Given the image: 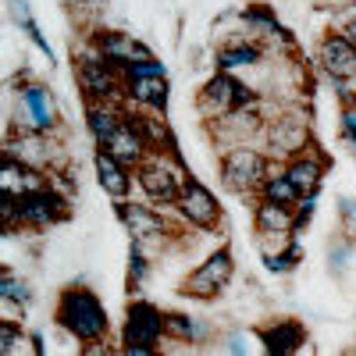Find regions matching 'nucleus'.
Returning a JSON list of instances; mask_svg holds the SVG:
<instances>
[{"label":"nucleus","mask_w":356,"mask_h":356,"mask_svg":"<svg viewBox=\"0 0 356 356\" xmlns=\"http://www.w3.org/2000/svg\"><path fill=\"white\" fill-rule=\"evenodd\" d=\"M75 356H122V346H111V339H104V342H86V346H79Z\"/></svg>","instance_id":"37"},{"label":"nucleus","mask_w":356,"mask_h":356,"mask_svg":"<svg viewBox=\"0 0 356 356\" xmlns=\"http://www.w3.org/2000/svg\"><path fill=\"white\" fill-rule=\"evenodd\" d=\"M93 171H97V182H100V189L114 200V203H122V200H129L132 196V186H136V171L129 168V164H122L114 154H107V150H93Z\"/></svg>","instance_id":"22"},{"label":"nucleus","mask_w":356,"mask_h":356,"mask_svg":"<svg viewBox=\"0 0 356 356\" xmlns=\"http://www.w3.org/2000/svg\"><path fill=\"white\" fill-rule=\"evenodd\" d=\"M232 278H235V250L228 243H221L178 282V296L189 303H214L228 292Z\"/></svg>","instance_id":"8"},{"label":"nucleus","mask_w":356,"mask_h":356,"mask_svg":"<svg viewBox=\"0 0 356 356\" xmlns=\"http://www.w3.org/2000/svg\"><path fill=\"white\" fill-rule=\"evenodd\" d=\"M339 235L356 246V196H342L339 200Z\"/></svg>","instance_id":"34"},{"label":"nucleus","mask_w":356,"mask_h":356,"mask_svg":"<svg viewBox=\"0 0 356 356\" xmlns=\"http://www.w3.org/2000/svg\"><path fill=\"white\" fill-rule=\"evenodd\" d=\"M122 118H125V107L118 104H86V132L93 139V146H104L114 136V129L122 125Z\"/></svg>","instance_id":"26"},{"label":"nucleus","mask_w":356,"mask_h":356,"mask_svg":"<svg viewBox=\"0 0 356 356\" xmlns=\"http://www.w3.org/2000/svg\"><path fill=\"white\" fill-rule=\"evenodd\" d=\"M54 324L57 332H65L72 342H104L114 332V321L104 307V300L89 289L86 282H72L57 292L54 300Z\"/></svg>","instance_id":"2"},{"label":"nucleus","mask_w":356,"mask_h":356,"mask_svg":"<svg viewBox=\"0 0 356 356\" xmlns=\"http://www.w3.org/2000/svg\"><path fill=\"white\" fill-rule=\"evenodd\" d=\"M168 310H161L154 300H132L125 307L122 328H118V346L132 349V346H164L168 342Z\"/></svg>","instance_id":"15"},{"label":"nucleus","mask_w":356,"mask_h":356,"mask_svg":"<svg viewBox=\"0 0 356 356\" xmlns=\"http://www.w3.org/2000/svg\"><path fill=\"white\" fill-rule=\"evenodd\" d=\"M257 196H260V200H271V203H282V207H296V203L303 200V193L289 182L282 168H275L271 175H267V182L260 186V193H257Z\"/></svg>","instance_id":"28"},{"label":"nucleus","mask_w":356,"mask_h":356,"mask_svg":"<svg viewBox=\"0 0 356 356\" xmlns=\"http://www.w3.org/2000/svg\"><path fill=\"white\" fill-rule=\"evenodd\" d=\"M278 164L267 157L260 146H232V150H221L218 157V178L221 186L232 193V196H257L260 186L267 182Z\"/></svg>","instance_id":"9"},{"label":"nucleus","mask_w":356,"mask_h":356,"mask_svg":"<svg viewBox=\"0 0 356 356\" xmlns=\"http://www.w3.org/2000/svg\"><path fill=\"white\" fill-rule=\"evenodd\" d=\"M125 107H136V111L164 118V111H168V79H136V82H125Z\"/></svg>","instance_id":"24"},{"label":"nucleus","mask_w":356,"mask_h":356,"mask_svg":"<svg viewBox=\"0 0 356 356\" xmlns=\"http://www.w3.org/2000/svg\"><path fill=\"white\" fill-rule=\"evenodd\" d=\"M43 186H54V178L47 171L29 168L11 154H0V189L8 196H25V193H36Z\"/></svg>","instance_id":"23"},{"label":"nucleus","mask_w":356,"mask_h":356,"mask_svg":"<svg viewBox=\"0 0 356 356\" xmlns=\"http://www.w3.org/2000/svg\"><path fill=\"white\" fill-rule=\"evenodd\" d=\"M4 154L18 157L22 164L36 168V171H47V175L54 178V186H57V178H68V157H65L61 136L29 132V129H15V125H8Z\"/></svg>","instance_id":"10"},{"label":"nucleus","mask_w":356,"mask_h":356,"mask_svg":"<svg viewBox=\"0 0 356 356\" xmlns=\"http://www.w3.org/2000/svg\"><path fill=\"white\" fill-rule=\"evenodd\" d=\"M353 253H356V246L346 239V235H335V239L328 243V267H332V275H346L349 271Z\"/></svg>","instance_id":"32"},{"label":"nucleus","mask_w":356,"mask_h":356,"mask_svg":"<svg viewBox=\"0 0 356 356\" xmlns=\"http://www.w3.org/2000/svg\"><path fill=\"white\" fill-rule=\"evenodd\" d=\"M15 129H29V132H47V136H65V114L57 104V93L40 82V79H18L15 82V111L11 122Z\"/></svg>","instance_id":"4"},{"label":"nucleus","mask_w":356,"mask_h":356,"mask_svg":"<svg viewBox=\"0 0 356 356\" xmlns=\"http://www.w3.org/2000/svg\"><path fill=\"white\" fill-rule=\"evenodd\" d=\"M0 300H11V303H22V307L33 303V289H29L25 278L15 275V267H11V264L0 267Z\"/></svg>","instance_id":"30"},{"label":"nucleus","mask_w":356,"mask_h":356,"mask_svg":"<svg viewBox=\"0 0 356 356\" xmlns=\"http://www.w3.org/2000/svg\"><path fill=\"white\" fill-rule=\"evenodd\" d=\"M339 33H342V36H346L353 47H356V11H353V15H346V18L339 22Z\"/></svg>","instance_id":"39"},{"label":"nucleus","mask_w":356,"mask_h":356,"mask_svg":"<svg viewBox=\"0 0 356 356\" xmlns=\"http://www.w3.org/2000/svg\"><path fill=\"white\" fill-rule=\"evenodd\" d=\"M314 65L317 72L335 86L339 104H353L356 100V47L339 33V29H328L317 47H314Z\"/></svg>","instance_id":"11"},{"label":"nucleus","mask_w":356,"mask_h":356,"mask_svg":"<svg viewBox=\"0 0 356 356\" xmlns=\"http://www.w3.org/2000/svg\"><path fill=\"white\" fill-rule=\"evenodd\" d=\"M317 196H321V193H307L300 203H296V218H300V232H303V228L314 221V211H317Z\"/></svg>","instance_id":"38"},{"label":"nucleus","mask_w":356,"mask_h":356,"mask_svg":"<svg viewBox=\"0 0 356 356\" xmlns=\"http://www.w3.org/2000/svg\"><path fill=\"white\" fill-rule=\"evenodd\" d=\"M100 150H107V154H114L122 164H129L132 171L150 157L154 150H150V143H146V136L139 132V125L132 122V114H129V107H125V118H122V125L114 129V136L100 146Z\"/></svg>","instance_id":"21"},{"label":"nucleus","mask_w":356,"mask_h":356,"mask_svg":"<svg viewBox=\"0 0 356 356\" xmlns=\"http://www.w3.org/2000/svg\"><path fill=\"white\" fill-rule=\"evenodd\" d=\"M11 18H15V25L22 29V33L33 40V47H40L50 61H54V50H50V43L43 40L40 25H36V18H33V8H29V0H11Z\"/></svg>","instance_id":"29"},{"label":"nucleus","mask_w":356,"mask_h":356,"mask_svg":"<svg viewBox=\"0 0 356 356\" xmlns=\"http://www.w3.org/2000/svg\"><path fill=\"white\" fill-rule=\"evenodd\" d=\"M303 264V246L296 243L292 250H285V253H275V257H264V267L271 275H278V278H285V275H292L296 267Z\"/></svg>","instance_id":"31"},{"label":"nucleus","mask_w":356,"mask_h":356,"mask_svg":"<svg viewBox=\"0 0 356 356\" xmlns=\"http://www.w3.org/2000/svg\"><path fill=\"white\" fill-rule=\"evenodd\" d=\"M18 232H50L72 218V200L61 193V186H43L36 193L15 196Z\"/></svg>","instance_id":"13"},{"label":"nucleus","mask_w":356,"mask_h":356,"mask_svg":"<svg viewBox=\"0 0 356 356\" xmlns=\"http://www.w3.org/2000/svg\"><path fill=\"white\" fill-rule=\"evenodd\" d=\"M168 342L175 346H186V349H207V346H218V324L203 314L193 310H168Z\"/></svg>","instance_id":"17"},{"label":"nucleus","mask_w":356,"mask_h":356,"mask_svg":"<svg viewBox=\"0 0 356 356\" xmlns=\"http://www.w3.org/2000/svg\"><path fill=\"white\" fill-rule=\"evenodd\" d=\"M118 221L125 225V232L132 235V246L143 250L150 260L178 253L193 243V232L175 218V211H161L154 203H139V200H122L114 203Z\"/></svg>","instance_id":"1"},{"label":"nucleus","mask_w":356,"mask_h":356,"mask_svg":"<svg viewBox=\"0 0 356 356\" xmlns=\"http://www.w3.org/2000/svg\"><path fill=\"white\" fill-rule=\"evenodd\" d=\"M257 339H260L264 356H300L307 349V328L296 317H278V321L257 324Z\"/></svg>","instance_id":"19"},{"label":"nucleus","mask_w":356,"mask_h":356,"mask_svg":"<svg viewBox=\"0 0 356 356\" xmlns=\"http://www.w3.org/2000/svg\"><path fill=\"white\" fill-rule=\"evenodd\" d=\"M89 47H93L100 57H107L111 65H118V68H129V65H136V61H150V47H146L143 40H136V36H129V33H122V29H104V25H97V29H89V40H86Z\"/></svg>","instance_id":"16"},{"label":"nucleus","mask_w":356,"mask_h":356,"mask_svg":"<svg viewBox=\"0 0 356 356\" xmlns=\"http://www.w3.org/2000/svg\"><path fill=\"white\" fill-rule=\"evenodd\" d=\"M282 171H285V178L300 189L303 196L307 193H321V186H324V175H328V168H332V161H328V154L321 150V146L314 143L307 154H300V157H292V161H285V164H278Z\"/></svg>","instance_id":"20"},{"label":"nucleus","mask_w":356,"mask_h":356,"mask_svg":"<svg viewBox=\"0 0 356 356\" xmlns=\"http://www.w3.org/2000/svg\"><path fill=\"white\" fill-rule=\"evenodd\" d=\"M257 146L275 164H285L292 157L307 154L314 146V125H310V114L303 111V104H278L271 118H267V129Z\"/></svg>","instance_id":"3"},{"label":"nucleus","mask_w":356,"mask_h":356,"mask_svg":"<svg viewBox=\"0 0 356 356\" xmlns=\"http://www.w3.org/2000/svg\"><path fill=\"white\" fill-rule=\"evenodd\" d=\"M253 232H300V218H296V207H282L271 200L253 196Z\"/></svg>","instance_id":"25"},{"label":"nucleus","mask_w":356,"mask_h":356,"mask_svg":"<svg viewBox=\"0 0 356 356\" xmlns=\"http://www.w3.org/2000/svg\"><path fill=\"white\" fill-rule=\"evenodd\" d=\"M193 356H207V353H203V349H193Z\"/></svg>","instance_id":"42"},{"label":"nucleus","mask_w":356,"mask_h":356,"mask_svg":"<svg viewBox=\"0 0 356 356\" xmlns=\"http://www.w3.org/2000/svg\"><path fill=\"white\" fill-rule=\"evenodd\" d=\"M72 65H75V82L82 104H118L125 107V72L111 65L107 57H100L89 43L72 50Z\"/></svg>","instance_id":"5"},{"label":"nucleus","mask_w":356,"mask_h":356,"mask_svg":"<svg viewBox=\"0 0 356 356\" xmlns=\"http://www.w3.org/2000/svg\"><path fill=\"white\" fill-rule=\"evenodd\" d=\"M136 79H168V65L150 57V61H136L125 68V82H136Z\"/></svg>","instance_id":"36"},{"label":"nucleus","mask_w":356,"mask_h":356,"mask_svg":"<svg viewBox=\"0 0 356 356\" xmlns=\"http://www.w3.org/2000/svg\"><path fill=\"white\" fill-rule=\"evenodd\" d=\"M339 139L346 143V150L356 157V100L339 104Z\"/></svg>","instance_id":"33"},{"label":"nucleus","mask_w":356,"mask_h":356,"mask_svg":"<svg viewBox=\"0 0 356 356\" xmlns=\"http://www.w3.org/2000/svg\"><path fill=\"white\" fill-rule=\"evenodd\" d=\"M257 100H260L257 86H250L243 75L214 72L211 79L196 89V114H200L203 125H211V122H221V118L243 111V107H250Z\"/></svg>","instance_id":"7"},{"label":"nucleus","mask_w":356,"mask_h":356,"mask_svg":"<svg viewBox=\"0 0 356 356\" xmlns=\"http://www.w3.org/2000/svg\"><path fill=\"white\" fill-rule=\"evenodd\" d=\"M342 356H356V346H349V349H346V353H342Z\"/></svg>","instance_id":"41"},{"label":"nucleus","mask_w":356,"mask_h":356,"mask_svg":"<svg viewBox=\"0 0 356 356\" xmlns=\"http://www.w3.org/2000/svg\"><path fill=\"white\" fill-rule=\"evenodd\" d=\"M278 107V100H267L260 97L257 104L235 111L228 118H221V122H211L203 125L207 139H211L218 150H232V146H257L264 129H267V118H271V111Z\"/></svg>","instance_id":"12"},{"label":"nucleus","mask_w":356,"mask_h":356,"mask_svg":"<svg viewBox=\"0 0 356 356\" xmlns=\"http://www.w3.org/2000/svg\"><path fill=\"white\" fill-rule=\"evenodd\" d=\"M150 257H146L143 250H136V246H129V285L132 289H139L146 278H150Z\"/></svg>","instance_id":"35"},{"label":"nucleus","mask_w":356,"mask_h":356,"mask_svg":"<svg viewBox=\"0 0 356 356\" xmlns=\"http://www.w3.org/2000/svg\"><path fill=\"white\" fill-rule=\"evenodd\" d=\"M122 356H168L161 346H132V349H122Z\"/></svg>","instance_id":"40"},{"label":"nucleus","mask_w":356,"mask_h":356,"mask_svg":"<svg viewBox=\"0 0 356 356\" xmlns=\"http://www.w3.org/2000/svg\"><path fill=\"white\" fill-rule=\"evenodd\" d=\"M218 349L221 356H264L257 328H225L218 335Z\"/></svg>","instance_id":"27"},{"label":"nucleus","mask_w":356,"mask_h":356,"mask_svg":"<svg viewBox=\"0 0 356 356\" xmlns=\"http://www.w3.org/2000/svg\"><path fill=\"white\" fill-rule=\"evenodd\" d=\"M267 57H271V54H267V47H260L257 40H250L243 33H232L214 50V72H232V75L257 72V68H264Z\"/></svg>","instance_id":"18"},{"label":"nucleus","mask_w":356,"mask_h":356,"mask_svg":"<svg viewBox=\"0 0 356 356\" xmlns=\"http://www.w3.org/2000/svg\"><path fill=\"white\" fill-rule=\"evenodd\" d=\"M186 182H189V171L178 161V150H157L136 168V186H139L143 200L161 207V211H175Z\"/></svg>","instance_id":"6"},{"label":"nucleus","mask_w":356,"mask_h":356,"mask_svg":"<svg viewBox=\"0 0 356 356\" xmlns=\"http://www.w3.org/2000/svg\"><path fill=\"white\" fill-rule=\"evenodd\" d=\"M175 218L182 221L189 232H200V235L221 232V225H225L221 200L214 196L211 186L200 182V178H193V175H189L182 196H178V203H175Z\"/></svg>","instance_id":"14"}]
</instances>
